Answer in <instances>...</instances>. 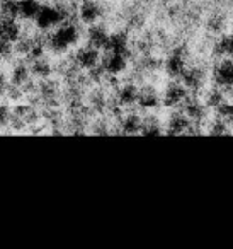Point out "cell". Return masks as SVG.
<instances>
[{
  "mask_svg": "<svg viewBox=\"0 0 233 249\" xmlns=\"http://www.w3.org/2000/svg\"><path fill=\"white\" fill-rule=\"evenodd\" d=\"M79 41V29L73 22L65 21L56 26V29L46 38V45L51 52L63 53L70 48L72 45Z\"/></svg>",
  "mask_w": 233,
  "mask_h": 249,
  "instance_id": "1",
  "label": "cell"
},
{
  "mask_svg": "<svg viewBox=\"0 0 233 249\" xmlns=\"http://www.w3.org/2000/svg\"><path fill=\"white\" fill-rule=\"evenodd\" d=\"M36 26L41 31H50L63 22V11L62 7H50V5H41L38 16H36Z\"/></svg>",
  "mask_w": 233,
  "mask_h": 249,
  "instance_id": "2",
  "label": "cell"
},
{
  "mask_svg": "<svg viewBox=\"0 0 233 249\" xmlns=\"http://www.w3.org/2000/svg\"><path fill=\"white\" fill-rule=\"evenodd\" d=\"M100 65H102L104 72L107 75H119L126 70L128 67V56L121 55V53H114V52H106L104 58L100 60Z\"/></svg>",
  "mask_w": 233,
  "mask_h": 249,
  "instance_id": "3",
  "label": "cell"
},
{
  "mask_svg": "<svg viewBox=\"0 0 233 249\" xmlns=\"http://www.w3.org/2000/svg\"><path fill=\"white\" fill-rule=\"evenodd\" d=\"M185 69H187V62H185L184 48L174 50V53L165 60V73L172 79H181Z\"/></svg>",
  "mask_w": 233,
  "mask_h": 249,
  "instance_id": "4",
  "label": "cell"
},
{
  "mask_svg": "<svg viewBox=\"0 0 233 249\" xmlns=\"http://www.w3.org/2000/svg\"><path fill=\"white\" fill-rule=\"evenodd\" d=\"M73 62H75V65L79 67V69L90 70L92 67H96L100 63L99 50L94 48V46H90V45L82 46V48L77 50L75 56H73Z\"/></svg>",
  "mask_w": 233,
  "mask_h": 249,
  "instance_id": "5",
  "label": "cell"
},
{
  "mask_svg": "<svg viewBox=\"0 0 233 249\" xmlns=\"http://www.w3.org/2000/svg\"><path fill=\"white\" fill-rule=\"evenodd\" d=\"M187 99V87L184 84H179V82H170L167 86L164 92V104L168 107H174V106H181L184 101Z\"/></svg>",
  "mask_w": 233,
  "mask_h": 249,
  "instance_id": "6",
  "label": "cell"
},
{
  "mask_svg": "<svg viewBox=\"0 0 233 249\" xmlns=\"http://www.w3.org/2000/svg\"><path fill=\"white\" fill-rule=\"evenodd\" d=\"M102 14V9L94 0H83L79 7V19L85 24H94Z\"/></svg>",
  "mask_w": 233,
  "mask_h": 249,
  "instance_id": "7",
  "label": "cell"
},
{
  "mask_svg": "<svg viewBox=\"0 0 233 249\" xmlns=\"http://www.w3.org/2000/svg\"><path fill=\"white\" fill-rule=\"evenodd\" d=\"M167 128H168V135H182V133L191 130V120H189V116L184 111L175 113L168 120Z\"/></svg>",
  "mask_w": 233,
  "mask_h": 249,
  "instance_id": "8",
  "label": "cell"
},
{
  "mask_svg": "<svg viewBox=\"0 0 233 249\" xmlns=\"http://www.w3.org/2000/svg\"><path fill=\"white\" fill-rule=\"evenodd\" d=\"M106 52L121 53V55L130 56V39H128L126 33H114L109 35V41H107Z\"/></svg>",
  "mask_w": 233,
  "mask_h": 249,
  "instance_id": "9",
  "label": "cell"
},
{
  "mask_svg": "<svg viewBox=\"0 0 233 249\" xmlns=\"http://www.w3.org/2000/svg\"><path fill=\"white\" fill-rule=\"evenodd\" d=\"M181 80L187 87V90H198L204 82V72L198 67H187L182 73Z\"/></svg>",
  "mask_w": 233,
  "mask_h": 249,
  "instance_id": "10",
  "label": "cell"
},
{
  "mask_svg": "<svg viewBox=\"0 0 233 249\" xmlns=\"http://www.w3.org/2000/svg\"><path fill=\"white\" fill-rule=\"evenodd\" d=\"M215 80L218 86H233V62L223 60L215 69Z\"/></svg>",
  "mask_w": 233,
  "mask_h": 249,
  "instance_id": "11",
  "label": "cell"
},
{
  "mask_svg": "<svg viewBox=\"0 0 233 249\" xmlns=\"http://www.w3.org/2000/svg\"><path fill=\"white\" fill-rule=\"evenodd\" d=\"M138 94H140V89L134 84H124L117 89V104L119 106H131V104L138 103Z\"/></svg>",
  "mask_w": 233,
  "mask_h": 249,
  "instance_id": "12",
  "label": "cell"
},
{
  "mask_svg": "<svg viewBox=\"0 0 233 249\" xmlns=\"http://www.w3.org/2000/svg\"><path fill=\"white\" fill-rule=\"evenodd\" d=\"M87 41L90 46L97 50H106L107 41H109V33L102 28V26H92L89 29V35H87Z\"/></svg>",
  "mask_w": 233,
  "mask_h": 249,
  "instance_id": "13",
  "label": "cell"
},
{
  "mask_svg": "<svg viewBox=\"0 0 233 249\" xmlns=\"http://www.w3.org/2000/svg\"><path fill=\"white\" fill-rule=\"evenodd\" d=\"M121 132L126 133V135H134V133H140L141 132V126H143V120H141L138 114L130 113V114H124L121 118Z\"/></svg>",
  "mask_w": 233,
  "mask_h": 249,
  "instance_id": "14",
  "label": "cell"
},
{
  "mask_svg": "<svg viewBox=\"0 0 233 249\" xmlns=\"http://www.w3.org/2000/svg\"><path fill=\"white\" fill-rule=\"evenodd\" d=\"M160 103V97H158L157 90L153 87H143L140 89V94H138V106L143 107V109H151V107L158 106Z\"/></svg>",
  "mask_w": 233,
  "mask_h": 249,
  "instance_id": "15",
  "label": "cell"
},
{
  "mask_svg": "<svg viewBox=\"0 0 233 249\" xmlns=\"http://www.w3.org/2000/svg\"><path fill=\"white\" fill-rule=\"evenodd\" d=\"M29 75H31V69H29L26 63H17V65L12 69L11 84L16 87L24 89V87L29 84Z\"/></svg>",
  "mask_w": 233,
  "mask_h": 249,
  "instance_id": "16",
  "label": "cell"
},
{
  "mask_svg": "<svg viewBox=\"0 0 233 249\" xmlns=\"http://www.w3.org/2000/svg\"><path fill=\"white\" fill-rule=\"evenodd\" d=\"M182 111L187 114L191 121H199L204 116V106H202V103H199L198 99H192V97H187L182 103Z\"/></svg>",
  "mask_w": 233,
  "mask_h": 249,
  "instance_id": "17",
  "label": "cell"
},
{
  "mask_svg": "<svg viewBox=\"0 0 233 249\" xmlns=\"http://www.w3.org/2000/svg\"><path fill=\"white\" fill-rule=\"evenodd\" d=\"M39 9L41 5L38 0H19V16L22 19H36Z\"/></svg>",
  "mask_w": 233,
  "mask_h": 249,
  "instance_id": "18",
  "label": "cell"
},
{
  "mask_svg": "<svg viewBox=\"0 0 233 249\" xmlns=\"http://www.w3.org/2000/svg\"><path fill=\"white\" fill-rule=\"evenodd\" d=\"M2 26H4V39L17 43V39L21 38V28L16 22V19H2Z\"/></svg>",
  "mask_w": 233,
  "mask_h": 249,
  "instance_id": "19",
  "label": "cell"
},
{
  "mask_svg": "<svg viewBox=\"0 0 233 249\" xmlns=\"http://www.w3.org/2000/svg\"><path fill=\"white\" fill-rule=\"evenodd\" d=\"M29 69H31V72L34 73L36 77H39V79H46V77H50V75H51V72H53L50 62L43 58V56L33 60L31 67H29Z\"/></svg>",
  "mask_w": 233,
  "mask_h": 249,
  "instance_id": "20",
  "label": "cell"
},
{
  "mask_svg": "<svg viewBox=\"0 0 233 249\" xmlns=\"http://www.w3.org/2000/svg\"><path fill=\"white\" fill-rule=\"evenodd\" d=\"M0 14H2V19L19 18V0H2L0 2Z\"/></svg>",
  "mask_w": 233,
  "mask_h": 249,
  "instance_id": "21",
  "label": "cell"
},
{
  "mask_svg": "<svg viewBox=\"0 0 233 249\" xmlns=\"http://www.w3.org/2000/svg\"><path fill=\"white\" fill-rule=\"evenodd\" d=\"M141 133L148 137H157L162 135V126L155 118H147L143 120V126H141Z\"/></svg>",
  "mask_w": 233,
  "mask_h": 249,
  "instance_id": "22",
  "label": "cell"
},
{
  "mask_svg": "<svg viewBox=\"0 0 233 249\" xmlns=\"http://www.w3.org/2000/svg\"><path fill=\"white\" fill-rule=\"evenodd\" d=\"M216 52L221 56H232L233 55V35L232 36H223L216 45Z\"/></svg>",
  "mask_w": 233,
  "mask_h": 249,
  "instance_id": "23",
  "label": "cell"
},
{
  "mask_svg": "<svg viewBox=\"0 0 233 249\" xmlns=\"http://www.w3.org/2000/svg\"><path fill=\"white\" fill-rule=\"evenodd\" d=\"M206 103H208L209 106H213V107H218V106H221L225 101H223V96H221V92H219L218 89H213L211 92L208 94V97H206Z\"/></svg>",
  "mask_w": 233,
  "mask_h": 249,
  "instance_id": "24",
  "label": "cell"
},
{
  "mask_svg": "<svg viewBox=\"0 0 233 249\" xmlns=\"http://www.w3.org/2000/svg\"><path fill=\"white\" fill-rule=\"evenodd\" d=\"M12 120V109L5 104H0V126L9 124Z\"/></svg>",
  "mask_w": 233,
  "mask_h": 249,
  "instance_id": "25",
  "label": "cell"
},
{
  "mask_svg": "<svg viewBox=\"0 0 233 249\" xmlns=\"http://www.w3.org/2000/svg\"><path fill=\"white\" fill-rule=\"evenodd\" d=\"M12 45H14V43L7 41V39H0V60H2V58H7V56H11V53H12Z\"/></svg>",
  "mask_w": 233,
  "mask_h": 249,
  "instance_id": "26",
  "label": "cell"
},
{
  "mask_svg": "<svg viewBox=\"0 0 233 249\" xmlns=\"http://www.w3.org/2000/svg\"><path fill=\"white\" fill-rule=\"evenodd\" d=\"M9 86H11V84H7V80H5V77L2 75V73H0V96H2V94L7 92Z\"/></svg>",
  "mask_w": 233,
  "mask_h": 249,
  "instance_id": "27",
  "label": "cell"
},
{
  "mask_svg": "<svg viewBox=\"0 0 233 249\" xmlns=\"http://www.w3.org/2000/svg\"><path fill=\"white\" fill-rule=\"evenodd\" d=\"M0 39H4V26H2V19H0Z\"/></svg>",
  "mask_w": 233,
  "mask_h": 249,
  "instance_id": "28",
  "label": "cell"
}]
</instances>
